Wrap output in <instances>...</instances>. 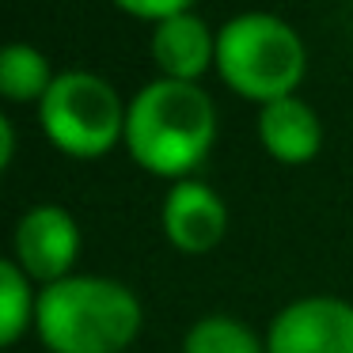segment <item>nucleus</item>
<instances>
[{"instance_id":"nucleus-5","label":"nucleus","mask_w":353,"mask_h":353,"mask_svg":"<svg viewBox=\"0 0 353 353\" xmlns=\"http://www.w3.org/2000/svg\"><path fill=\"white\" fill-rule=\"evenodd\" d=\"M266 353H353V304L338 296L285 304L266 330Z\"/></svg>"},{"instance_id":"nucleus-9","label":"nucleus","mask_w":353,"mask_h":353,"mask_svg":"<svg viewBox=\"0 0 353 353\" xmlns=\"http://www.w3.org/2000/svg\"><path fill=\"white\" fill-rule=\"evenodd\" d=\"M259 141L277 163H307L323 148V122L300 95H285L259 110Z\"/></svg>"},{"instance_id":"nucleus-8","label":"nucleus","mask_w":353,"mask_h":353,"mask_svg":"<svg viewBox=\"0 0 353 353\" xmlns=\"http://www.w3.org/2000/svg\"><path fill=\"white\" fill-rule=\"evenodd\" d=\"M152 61L168 80L198 84V77L216 65V34L194 12L171 16L152 27Z\"/></svg>"},{"instance_id":"nucleus-10","label":"nucleus","mask_w":353,"mask_h":353,"mask_svg":"<svg viewBox=\"0 0 353 353\" xmlns=\"http://www.w3.org/2000/svg\"><path fill=\"white\" fill-rule=\"evenodd\" d=\"M57 72L50 69L46 54L27 42H8L0 54V92L12 103H42Z\"/></svg>"},{"instance_id":"nucleus-12","label":"nucleus","mask_w":353,"mask_h":353,"mask_svg":"<svg viewBox=\"0 0 353 353\" xmlns=\"http://www.w3.org/2000/svg\"><path fill=\"white\" fill-rule=\"evenodd\" d=\"M183 353H266V342L254 338L232 315H201L183 338Z\"/></svg>"},{"instance_id":"nucleus-4","label":"nucleus","mask_w":353,"mask_h":353,"mask_svg":"<svg viewBox=\"0 0 353 353\" xmlns=\"http://www.w3.org/2000/svg\"><path fill=\"white\" fill-rule=\"evenodd\" d=\"M125 107L110 80L88 69H65L39 103L42 133L69 156H103L125 137Z\"/></svg>"},{"instance_id":"nucleus-2","label":"nucleus","mask_w":353,"mask_h":353,"mask_svg":"<svg viewBox=\"0 0 353 353\" xmlns=\"http://www.w3.org/2000/svg\"><path fill=\"white\" fill-rule=\"evenodd\" d=\"M34 330L50 353H122L141 330V300L114 277L69 274L42 285Z\"/></svg>"},{"instance_id":"nucleus-3","label":"nucleus","mask_w":353,"mask_h":353,"mask_svg":"<svg viewBox=\"0 0 353 353\" xmlns=\"http://www.w3.org/2000/svg\"><path fill=\"white\" fill-rule=\"evenodd\" d=\"M216 72L232 92L266 107L296 95L307 72L304 39L270 12H239L216 31Z\"/></svg>"},{"instance_id":"nucleus-1","label":"nucleus","mask_w":353,"mask_h":353,"mask_svg":"<svg viewBox=\"0 0 353 353\" xmlns=\"http://www.w3.org/2000/svg\"><path fill=\"white\" fill-rule=\"evenodd\" d=\"M216 137V107L205 88L183 80H152L125 107V148L160 179H186L209 156Z\"/></svg>"},{"instance_id":"nucleus-13","label":"nucleus","mask_w":353,"mask_h":353,"mask_svg":"<svg viewBox=\"0 0 353 353\" xmlns=\"http://www.w3.org/2000/svg\"><path fill=\"white\" fill-rule=\"evenodd\" d=\"M118 8L125 12V16L133 19H145V23H163V19L171 16H183V12H190L194 0H114Z\"/></svg>"},{"instance_id":"nucleus-11","label":"nucleus","mask_w":353,"mask_h":353,"mask_svg":"<svg viewBox=\"0 0 353 353\" xmlns=\"http://www.w3.org/2000/svg\"><path fill=\"white\" fill-rule=\"evenodd\" d=\"M39 296H31V277L16 259L0 262V342L16 345L19 334L34 323Z\"/></svg>"},{"instance_id":"nucleus-7","label":"nucleus","mask_w":353,"mask_h":353,"mask_svg":"<svg viewBox=\"0 0 353 353\" xmlns=\"http://www.w3.org/2000/svg\"><path fill=\"white\" fill-rule=\"evenodd\" d=\"M228 209L213 186L198 179H179L163 198V232L183 254H205L224 239Z\"/></svg>"},{"instance_id":"nucleus-14","label":"nucleus","mask_w":353,"mask_h":353,"mask_svg":"<svg viewBox=\"0 0 353 353\" xmlns=\"http://www.w3.org/2000/svg\"><path fill=\"white\" fill-rule=\"evenodd\" d=\"M12 160H16V125L4 114L0 118V168H12Z\"/></svg>"},{"instance_id":"nucleus-6","label":"nucleus","mask_w":353,"mask_h":353,"mask_svg":"<svg viewBox=\"0 0 353 353\" xmlns=\"http://www.w3.org/2000/svg\"><path fill=\"white\" fill-rule=\"evenodd\" d=\"M80 254V228L69 209L61 205H34L16 224V262L27 277L54 285L69 277Z\"/></svg>"}]
</instances>
